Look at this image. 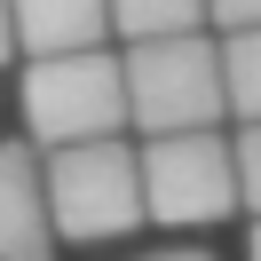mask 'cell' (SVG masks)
<instances>
[{
	"instance_id": "6da1fadb",
	"label": "cell",
	"mask_w": 261,
	"mask_h": 261,
	"mask_svg": "<svg viewBox=\"0 0 261 261\" xmlns=\"http://www.w3.org/2000/svg\"><path fill=\"white\" fill-rule=\"evenodd\" d=\"M24 127H32V143H40V150L103 143V135L135 127L127 56H111V48L32 56V64H24Z\"/></svg>"
},
{
	"instance_id": "8992f818",
	"label": "cell",
	"mask_w": 261,
	"mask_h": 261,
	"mask_svg": "<svg viewBox=\"0 0 261 261\" xmlns=\"http://www.w3.org/2000/svg\"><path fill=\"white\" fill-rule=\"evenodd\" d=\"M24 56H71L111 40V0H16Z\"/></svg>"
},
{
	"instance_id": "30bf717a",
	"label": "cell",
	"mask_w": 261,
	"mask_h": 261,
	"mask_svg": "<svg viewBox=\"0 0 261 261\" xmlns=\"http://www.w3.org/2000/svg\"><path fill=\"white\" fill-rule=\"evenodd\" d=\"M206 8H214L222 32H253V24H261V0H206Z\"/></svg>"
},
{
	"instance_id": "52a82bcc",
	"label": "cell",
	"mask_w": 261,
	"mask_h": 261,
	"mask_svg": "<svg viewBox=\"0 0 261 261\" xmlns=\"http://www.w3.org/2000/svg\"><path fill=\"white\" fill-rule=\"evenodd\" d=\"M206 16H214L206 0H111L119 40H174V32H198Z\"/></svg>"
},
{
	"instance_id": "277c9868",
	"label": "cell",
	"mask_w": 261,
	"mask_h": 261,
	"mask_svg": "<svg viewBox=\"0 0 261 261\" xmlns=\"http://www.w3.org/2000/svg\"><path fill=\"white\" fill-rule=\"evenodd\" d=\"M143 190H150V222L159 229L229 222V214L245 206V190H238V143H222L214 127L143 135Z\"/></svg>"
},
{
	"instance_id": "7c38bea8",
	"label": "cell",
	"mask_w": 261,
	"mask_h": 261,
	"mask_svg": "<svg viewBox=\"0 0 261 261\" xmlns=\"http://www.w3.org/2000/svg\"><path fill=\"white\" fill-rule=\"evenodd\" d=\"M143 261H214L206 245H182V253H143Z\"/></svg>"
},
{
	"instance_id": "5b68a950",
	"label": "cell",
	"mask_w": 261,
	"mask_h": 261,
	"mask_svg": "<svg viewBox=\"0 0 261 261\" xmlns=\"http://www.w3.org/2000/svg\"><path fill=\"white\" fill-rule=\"evenodd\" d=\"M56 206H48V150L0 143V261H56Z\"/></svg>"
},
{
	"instance_id": "9c48e42d",
	"label": "cell",
	"mask_w": 261,
	"mask_h": 261,
	"mask_svg": "<svg viewBox=\"0 0 261 261\" xmlns=\"http://www.w3.org/2000/svg\"><path fill=\"white\" fill-rule=\"evenodd\" d=\"M238 190L261 214V119H238Z\"/></svg>"
},
{
	"instance_id": "8fae6325",
	"label": "cell",
	"mask_w": 261,
	"mask_h": 261,
	"mask_svg": "<svg viewBox=\"0 0 261 261\" xmlns=\"http://www.w3.org/2000/svg\"><path fill=\"white\" fill-rule=\"evenodd\" d=\"M8 56H24V40H16V0H0V64Z\"/></svg>"
},
{
	"instance_id": "ba28073f",
	"label": "cell",
	"mask_w": 261,
	"mask_h": 261,
	"mask_svg": "<svg viewBox=\"0 0 261 261\" xmlns=\"http://www.w3.org/2000/svg\"><path fill=\"white\" fill-rule=\"evenodd\" d=\"M222 64H229V119H261V24L222 32Z\"/></svg>"
},
{
	"instance_id": "4fadbf2b",
	"label": "cell",
	"mask_w": 261,
	"mask_h": 261,
	"mask_svg": "<svg viewBox=\"0 0 261 261\" xmlns=\"http://www.w3.org/2000/svg\"><path fill=\"white\" fill-rule=\"evenodd\" d=\"M245 253H253V261H261V214H253V245H245Z\"/></svg>"
},
{
	"instance_id": "3957f363",
	"label": "cell",
	"mask_w": 261,
	"mask_h": 261,
	"mask_svg": "<svg viewBox=\"0 0 261 261\" xmlns=\"http://www.w3.org/2000/svg\"><path fill=\"white\" fill-rule=\"evenodd\" d=\"M48 206H56V229H64L71 245H103V238L143 229V222H150L143 150H135L127 135L48 150Z\"/></svg>"
},
{
	"instance_id": "7a4b0ae2",
	"label": "cell",
	"mask_w": 261,
	"mask_h": 261,
	"mask_svg": "<svg viewBox=\"0 0 261 261\" xmlns=\"http://www.w3.org/2000/svg\"><path fill=\"white\" fill-rule=\"evenodd\" d=\"M127 95L143 135H190L229 119V64L214 32H174V40H127Z\"/></svg>"
}]
</instances>
